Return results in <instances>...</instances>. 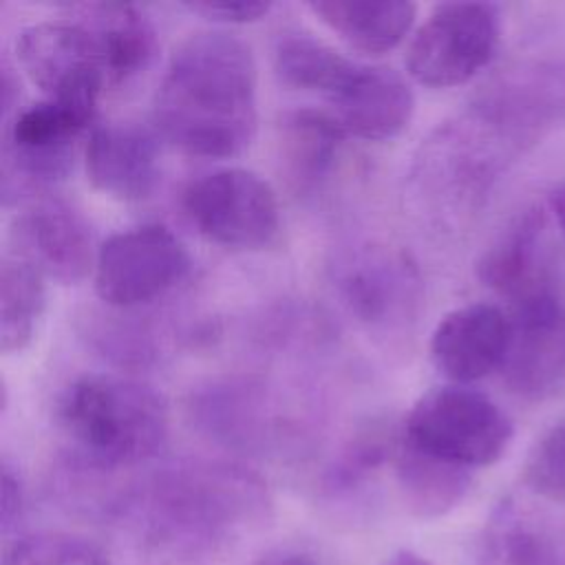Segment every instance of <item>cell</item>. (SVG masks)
Listing matches in <instances>:
<instances>
[{
  "instance_id": "cell-1",
  "label": "cell",
  "mask_w": 565,
  "mask_h": 565,
  "mask_svg": "<svg viewBox=\"0 0 565 565\" xmlns=\"http://www.w3.org/2000/svg\"><path fill=\"white\" fill-rule=\"evenodd\" d=\"M154 124L181 152L232 159L258 128V68L245 40L196 31L170 55L154 95Z\"/></svg>"
},
{
  "instance_id": "cell-2",
  "label": "cell",
  "mask_w": 565,
  "mask_h": 565,
  "mask_svg": "<svg viewBox=\"0 0 565 565\" xmlns=\"http://www.w3.org/2000/svg\"><path fill=\"white\" fill-rule=\"evenodd\" d=\"M148 541L179 554L216 550L260 530L271 514L265 481L245 466L183 459L119 499Z\"/></svg>"
},
{
  "instance_id": "cell-3",
  "label": "cell",
  "mask_w": 565,
  "mask_h": 565,
  "mask_svg": "<svg viewBox=\"0 0 565 565\" xmlns=\"http://www.w3.org/2000/svg\"><path fill=\"white\" fill-rule=\"evenodd\" d=\"M57 424L73 441V463L113 472L148 461L168 439V408L148 384L110 373L73 380L60 395Z\"/></svg>"
},
{
  "instance_id": "cell-4",
  "label": "cell",
  "mask_w": 565,
  "mask_h": 565,
  "mask_svg": "<svg viewBox=\"0 0 565 565\" xmlns=\"http://www.w3.org/2000/svg\"><path fill=\"white\" fill-rule=\"evenodd\" d=\"M514 428L505 411L466 384L426 391L408 411L399 441L439 461L475 470L503 457Z\"/></svg>"
},
{
  "instance_id": "cell-5",
  "label": "cell",
  "mask_w": 565,
  "mask_h": 565,
  "mask_svg": "<svg viewBox=\"0 0 565 565\" xmlns=\"http://www.w3.org/2000/svg\"><path fill=\"white\" fill-rule=\"evenodd\" d=\"M516 157L565 126V57H534L492 75L466 104Z\"/></svg>"
},
{
  "instance_id": "cell-6",
  "label": "cell",
  "mask_w": 565,
  "mask_h": 565,
  "mask_svg": "<svg viewBox=\"0 0 565 565\" xmlns=\"http://www.w3.org/2000/svg\"><path fill=\"white\" fill-rule=\"evenodd\" d=\"M329 269L335 296L366 329L399 331L417 318L424 285L406 252L384 243H360L340 249Z\"/></svg>"
},
{
  "instance_id": "cell-7",
  "label": "cell",
  "mask_w": 565,
  "mask_h": 565,
  "mask_svg": "<svg viewBox=\"0 0 565 565\" xmlns=\"http://www.w3.org/2000/svg\"><path fill=\"white\" fill-rule=\"evenodd\" d=\"M501 40V13L490 2H441L415 31L408 75L428 88L470 82L494 57Z\"/></svg>"
},
{
  "instance_id": "cell-8",
  "label": "cell",
  "mask_w": 565,
  "mask_h": 565,
  "mask_svg": "<svg viewBox=\"0 0 565 565\" xmlns=\"http://www.w3.org/2000/svg\"><path fill=\"white\" fill-rule=\"evenodd\" d=\"M181 203L194 227L227 249H265L280 230L274 188L247 168H218L201 174L185 185Z\"/></svg>"
},
{
  "instance_id": "cell-9",
  "label": "cell",
  "mask_w": 565,
  "mask_h": 565,
  "mask_svg": "<svg viewBox=\"0 0 565 565\" xmlns=\"http://www.w3.org/2000/svg\"><path fill=\"white\" fill-rule=\"evenodd\" d=\"M190 267V252L179 236L150 223L117 232L97 247L93 282L108 307L135 309L174 289Z\"/></svg>"
},
{
  "instance_id": "cell-10",
  "label": "cell",
  "mask_w": 565,
  "mask_h": 565,
  "mask_svg": "<svg viewBox=\"0 0 565 565\" xmlns=\"http://www.w3.org/2000/svg\"><path fill=\"white\" fill-rule=\"evenodd\" d=\"M18 64L49 97L97 113L108 88L90 29L79 18L35 22L18 33Z\"/></svg>"
},
{
  "instance_id": "cell-11",
  "label": "cell",
  "mask_w": 565,
  "mask_h": 565,
  "mask_svg": "<svg viewBox=\"0 0 565 565\" xmlns=\"http://www.w3.org/2000/svg\"><path fill=\"white\" fill-rule=\"evenodd\" d=\"M15 258L44 278L64 285L82 282L95 269V234L88 218L62 199H38L11 225Z\"/></svg>"
},
{
  "instance_id": "cell-12",
  "label": "cell",
  "mask_w": 565,
  "mask_h": 565,
  "mask_svg": "<svg viewBox=\"0 0 565 565\" xmlns=\"http://www.w3.org/2000/svg\"><path fill=\"white\" fill-rule=\"evenodd\" d=\"M512 340L501 366L505 386L523 399H541L565 377V307L554 291L514 307Z\"/></svg>"
},
{
  "instance_id": "cell-13",
  "label": "cell",
  "mask_w": 565,
  "mask_h": 565,
  "mask_svg": "<svg viewBox=\"0 0 565 565\" xmlns=\"http://www.w3.org/2000/svg\"><path fill=\"white\" fill-rule=\"evenodd\" d=\"M269 388L254 377H225L192 393L190 417L212 441L241 450L263 452L280 426Z\"/></svg>"
},
{
  "instance_id": "cell-14",
  "label": "cell",
  "mask_w": 565,
  "mask_h": 565,
  "mask_svg": "<svg viewBox=\"0 0 565 565\" xmlns=\"http://www.w3.org/2000/svg\"><path fill=\"white\" fill-rule=\"evenodd\" d=\"M512 340V318L497 305L472 302L446 313L430 335L435 369L455 384L501 371Z\"/></svg>"
},
{
  "instance_id": "cell-15",
  "label": "cell",
  "mask_w": 565,
  "mask_h": 565,
  "mask_svg": "<svg viewBox=\"0 0 565 565\" xmlns=\"http://www.w3.org/2000/svg\"><path fill=\"white\" fill-rule=\"evenodd\" d=\"M477 565H565V514L508 494L490 512Z\"/></svg>"
},
{
  "instance_id": "cell-16",
  "label": "cell",
  "mask_w": 565,
  "mask_h": 565,
  "mask_svg": "<svg viewBox=\"0 0 565 565\" xmlns=\"http://www.w3.org/2000/svg\"><path fill=\"white\" fill-rule=\"evenodd\" d=\"M84 166L95 190L126 203L148 199L161 179L157 139L135 124L93 126Z\"/></svg>"
},
{
  "instance_id": "cell-17",
  "label": "cell",
  "mask_w": 565,
  "mask_h": 565,
  "mask_svg": "<svg viewBox=\"0 0 565 565\" xmlns=\"http://www.w3.org/2000/svg\"><path fill=\"white\" fill-rule=\"evenodd\" d=\"M329 104L349 135L366 141H386L408 126L415 95L406 77L395 68L358 62Z\"/></svg>"
},
{
  "instance_id": "cell-18",
  "label": "cell",
  "mask_w": 565,
  "mask_h": 565,
  "mask_svg": "<svg viewBox=\"0 0 565 565\" xmlns=\"http://www.w3.org/2000/svg\"><path fill=\"white\" fill-rule=\"evenodd\" d=\"M545 212L523 210L477 260L479 280L512 307L552 291L543 252Z\"/></svg>"
},
{
  "instance_id": "cell-19",
  "label": "cell",
  "mask_w": 565,
  "mask_h": 565,
  "mask_svg": "<svg viewBox=\"0 0 565 565\" xmlns=\"http://www.w3.org/2000/svg\"><path fill=\"white\" fill-rule=\"evenodd\" d=\"M77 18L95 38L106 86H121L150 66L157 53V31L143 9L124 2H95L82 4Z\"/></svg>"
},
{
  "instance_id": "cell-20",
  "label": "cell",
  "mask_w": 565,
  "mask_h": 565,
  "mask_svg": "<svg viewBox=\"0 0 565 565\" xmlns=\"http://www.w3.org/2000/svg\"><path fill=\"white\" fill-rule=\"evenodd\" d=\"M349 132L333 113L298 108L280 121L282 168L300 192L318 190L331 174Z\"/></svg>"
},
{
  "instance_id": "cell-21",
  "label": "cell",
  "mask_w": 565,
  "mask_h": 565,
  "mask_svg": "<svg viewBox=\"0 0 565 565\" xmlns=\"http://www.w3.org/2000/svg\"><path fill=\"white\" fill-rule=\"evenodd\" d=\"M307 9L351 49L366 55L393 51L417 18V4L411 0H311Z\"/></svg>"
},
{
  "instance_id": "cell-22",
  "label": "cell",
  "mask_w": 565,
  "mask_h": 565,
  "mask_svg": "<svg viewBox=\"0 0 565 565\" xmlns=\"http://www.w3.org/2000/svg\"><path fill=\"white\" fill-rule=\"evenodd\" d=\"M393 459L404 505L417 519H439L448 514L470 490V470L413 450L399 439Z\"/></svg>"
},
{
  "instance_id": "cell-23",
  "label": "cell",
  "mask_w": 565,
  "mask_h": 565,
  "mask_svg": "<svg viewBox=\"0 0 565 565\" xmlns=\"http://www.w3.org/2000/svg\"><path fill=\"white\" fill-rule=\"evenodd\" d=\"M358 62L309 31L287 29L274 42V71L285 86L318 93L327 102L347 84Z\"/></svg>"
},
{
  "instance_id": "cell-24",
  "label": "cell",
  "mask_w": 565,
  "mask_h": 565,
  "mask_svg": "<svg viewBox=\"0 0 565 565\" xmlns=\"http://www.w3.org/2000/svg\"><path fill=\"white\" fill-rule=\"evenodd\" d=\"M46 278L29 263L7 256L0 267V351H24L46 309Z\"/></svg>"
},
{
  "instance_id": "cell-25",
  "label": "cell",
  "mask_w": 565,
  "mask_h": 565,
  "mask_svg": "<svg viewBox=\"0 0 565 565\" xmlns=\"http://www.w3.org/2000/svg\"><path fill=\"white\" fill-rule=\"evenodd\" d=\"M2 565H110L93 541L68 532H40L13 541Z\"/></svg>"
},
{
  "instance_id": "cell-26",
  "label": "cell",
  "mask_w": 565,
  "mask_h": 565,
  "mask_svg": "<svg viewBox=\"0 0 565 565\" xmlns=\"http://www.w3.org/2000/svg\"><path fill=\"white\" fill-rule=\"evenodd\" d=\"M525 488L547 503H565V422L550 426L530 448L523 466Z\"/></svg>"
},
{
  "instance_id": "cell-27",
  "label": "cell",
  "mask_w": 565,
  "mask_h": 565,
  "mask_svg": "<svg viewBox=\"0 0 565 565\" xmlns=\"http://www.w3.org/2000/svg\"><path fill=\"white\" fill-rule=\"evenodd\" d=\"M395 450L397 444L393 446L382 430L369 428L360 433L329 466L324 475V488L333 494L351 490L362 479H366L369 472H373L382 461H386V457Z\"/></svg>"
},
{
  "instance_id": "cell-28",
  "label": "cell",
  "mask_w": 565,
  "mask_h": 565,
  "mask_svg": "<svg viewBox=\"0 0 565 565\" xmlns=\"http://www.w3.org/2000/svg\"><path fill=\"white\" fill-rule=\"evenodd\" d=\"M185 7L210 20L230 24L256 22L271 11V2H190Z\"/></svg>"
},
{
  "instance_id": "cell-29",
  "label": "cell",
  "mask_w": 565,
  "mask_h": 565,
  "mask_svg": "<svg viewBox=\"0 0 565 565\" xmlns=\"http://www.w3.org/2000/svg\"><path fill=\"white\" fill-rule=\"evenodd\" d=\"M24 508V490L20 475L13 470V466L2 459L0 466V525L2 532L9 534L13 525H18Z\"/></svg>"
},
{
  "instance_id": "cell-30",
  "label": "cell",
  "mask_w": 565,
  "mask_h": 565,
  "mask_svg": "<svg viewBox=\"0 0 565 565\" xmlns=\"http://www.w3.org/2000/svg\"><path fill=\"white\" fill-rule=\"evenodd\" d=\"M252 565H318L309 554L305 552H294V550H276L263 554L258 561Z\"/></svg>"
},
{
  "instance_id": "cell-31",
  "label": "cell",
  "mask_w": 565,
  "mask_h": 565,
  "mask_svg": "<svg viewBox=\"0 0 565 565\" xmlns=\"http://www.w3.org/2000/svg\"><path fill=\"white\" fill-rule=\"evenodd\" d=\"M547 205H550V212L554 214L556 223L561 225V230L565 232V183H561L558 188H554L547 196Z\"/></svg>"
},
{
  "instance_id": "cell-32",
  "label": "cell",
  "mask_w": 565,
  "mask_h": 565,
  "mask_svg": "<svg viewBox=\"0 0 565 565\" xmlns=\"http://www.w3.org/2000/svg\"><path fill=\"white\" fill-rule=\"evenodd\" d=\"M384 565H433V563L411 550H402V552L393 554Z\"/></svg>"
}]
</instances>
